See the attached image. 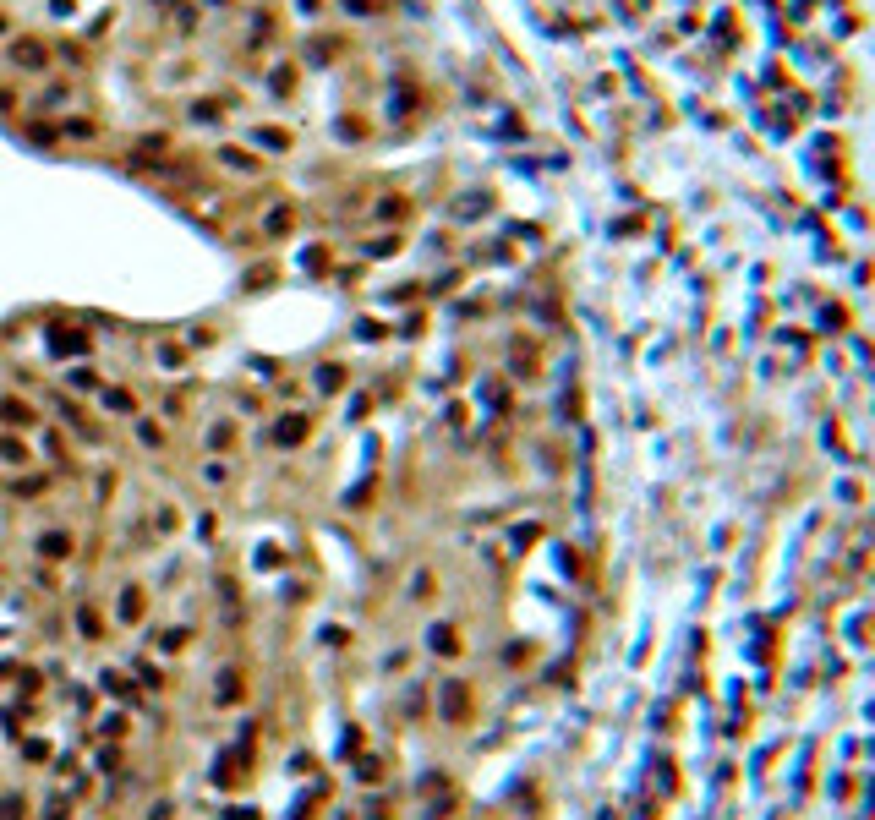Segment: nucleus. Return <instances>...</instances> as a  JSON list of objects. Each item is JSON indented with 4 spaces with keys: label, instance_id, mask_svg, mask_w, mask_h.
Returning a JSON list of instances; mask_svg holds the SVG:
<instances>
[{
    "label": "nucleus",
    "instance_id": "nucleus-6",
    "mask_svg": "<svg viewBox=\"0 0 875 820\" xmlns=\"http://www.w3.org/2000/svg\"><path fill=\"white\" fill-rule=\"evenodd\" d=\"M0 820H28V804H22L17 793H6V799H0Z\"/></svg>",
    "mask_w": 875,
    "mask_h": 820
},
{
    "label": "nucleus",
    "instance_id": "nucleus-4",
    "mask_svg": "<svg viewBox=\"0 0 875 820\" xmlns=\"http://www.w3.org/2000/svg\"><path fill=\"white\" fill-rule=\"evenodd\" d=\"M0 416H6L11 427H22V421H33V410L22 405V399H6V405H0Z\"/></svg>",
    "mask_w": 875,
    "mask_h": 820
},
{
    "label": "nucleus",
    "instance_id": "nucleus-5",
    "mask_svg": "<svg viewBox=\"0 0 875 820\" xmlns=\"http://www.w3.org/2000/svg\"><path fill=\"white\" fill-rule=\"evenodd\" d=\"M301 438H307V421H301V416L279 421V443H301Z\"/></svg>",
    "mask_w": 875,
    "mask_h": 820
},
{
    "label": "nucleus",
    "instance_id": "nucleus-8",
    "mask_svg": "<svg viewBox=\"0 0 875 820\" xmlns=\"http://www.w3.org/2000/svg\"><path fill=\"white\" fill-rule=\"evenodd\" d=\"M0 459H11V465H17V459H28V454H22L17 438H0Z\"/></svg>",
    "mask_w": 875,
    "mask_h": 820
},
{
    "label": "nucleus",
    "instance_id": "nucleus-7",
    "mask_svg": "<svg viewBox=\"0 0 875 820\" xmlns=\"http://www.w3.org/2000/svg\"><path fill=\"white\" fill-rule=\"evenodd\" d=\"M105 405H110V410H121V416H131V410H137V399H131L126 389H110V394H105Z\"/></svg>",
    "mask_w": 875,
    "mask_h": 820
},
{
    "label": "nucleus",
    "instance_id": "nucleus-10",
    "mask_svg": "<svg viewBox=\"0 0 875 820\" xmlns=\"http://www.w3.org/2000/svg\"><path fill=\"white\" fill-rule=\"evenodd\" d=\"M0 33H6V17H0Z\"/></svg>",
    "mask_w": 875,
    "mask_h": 820
},
{
    "label": "nucleus",
    "instance_id": "nucleus-9",
    "mask_svg": "<svg viewBox=\"0 0 875 820\" xmlns=\"http://www.w3.org/2000/svg\"><path fill=\"white\" fill-rule=\"evenodd\" d=\"M317 383H323V389H339V383H345V372H339V367H323V372H317Z\"/></svg>",
    "mask_w": 875,
    "mask_h": 820
},
{
    "label": "nucleus",
    "instance_id": "nucleus-2",
    "mask_svg": "<svg viewBox=\"0 0 875 820\" xmlns=\"http://www.w3.org/2000/svg\"><path fill=\"white\" fill-rule=\"evenodd\" d=\"M39 547H44V558H66V553H71V536H66V531H49Z\"/></svg>",
    "mask_w": 875,
    "mask_h": 820
},
{
    "label": "nucleus",
    "instance_id": "nucleus-3",
    "mask_svg": "<svg viewBox=\"0 0 875 820\" xmlns=\"http://www.w3.org/2000/svg\"><path fill=\"white\" fill-rule=\"evenodd\" d=\"M252 143H263V148H274V153H279V148H290V137H285V131H274V126H257V131H252Z\"/></svg>",
    "mask_w": 875,
    "mask_h": 820
},
{
    "label": "nucleus",
    "instance_id": "nucleus-1",
    "mask_svg": "<svg viewBox=\"0 0 875 820\" xmlns=\"http://www.w3.org/2000/svg\"><path fill=\"white\" fill-rule=\"evenodd\" d=\"M11 66H17V71H44V66H49V49H44L39 39H17L11 44Z\"/></svg>",
    "mask_w": 875,
    "mask_h": 820
}]
</instances>
